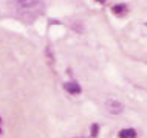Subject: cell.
I'll return each mask as SVG.
<instances>
[{
    "instance_id": "cell-1",
    "label": "cell",
    "mask_w": 147,
    "mask_h": 138,
    "mask_svg": "<svg viewBox=\"0 0 147 138\" xmlns=\"http://www.w3.org/2000/svg\"><path fill=\"white\" fill-rule=\"evenodd\" d=\"M13 6H14L16 14L25 22L34 20L43 9L42 0H16Z\"/></svg>"
},
{
    "instance_id": "cell-2",
    "label": "cell",
    "mask_w": 147,
    "mask_h": 138,
    "mask_svg": "<svg viewBox=\"0 0 147 138\" xmlns=\"http://www.w3.org/2000/svg\"><path fill=\"white\" fill-rule=\"evenodd\" d=\"M105 110L109 113H112V115H119V113L124 110V106H122V102H119L118 99L110 98V99L105 101Z\"/></svg>"
},
{
    "instance_id": "cell-3",
    "label": "cell",
    "mask_w": 147,
    "mask_h": 138,
    "mask_svg": "<svg viewBox=\"0 0 147 138\" xmlns=\"http://www.w3.org/2000/svg\"><path fill=\"white\" fill-rule=\"evenodd\" d=\"M65 90L68 93H71V95H78V93H81V85L78 84V82H67L65 85Z\"/></svg>"
},
{
    "instance_id": "cell-4",
    "label": "cell",
    "mask_w": 147,
    "mask_h": 138,
    "mask_svg": "<svg viewBox=\"0 0 147 138\" xmlns=\"http://www.w3.org/2000/svg\"><path fill=\"white\" fill-rule=\"evenodd\" d=\"M118 135H119V138H135L136 137V132L133 129H122Z\"/></svg>"
},
{
    "instance_id": "cell-5",
    "label": "cell",
    "mask_w": 147,
    "mask_h": 138,
    "mask_svg": "<svg viewBox=\"0 0 147 138\" xmlns=\"http://www.w3.org/2000/svg\"><path fill=\"white\" fill-rule=\"evenodd\" d=\"M127 11V6L125 5H115L113 6V13L118 14V16H122Z\"/></svg>"
},
{
    "instance_id": "cell-6",
    "label": "cell",
    "mask_w": 147,
    "mask_h": 138,
    "mask_svg": "<svg viewBox=\"0 0 147 138\" xmlns=\"http://www.w3.org/2000/svg\"><path fill=\"white\" fill-rule=\"evenodd\" d=\"M98 131H99V126L98 124L91 126V137H98Z\"/></svg>"
},
{
    "instance_id": "cell-7",
    "label": "cell",
    "mask_w": 147,
    "mask_h": 138,
    "mask_svg": "<svg viewBox=\"0 0 147 138\" xmlns=\"http://www.w3.org/2000/svg\"><path fill=\"white\" fill-rule=\"evenodd\" d=\"M98 2H101V3H102V2H105V0H98Z\"/></svg>"
},
{
    "instance_id": "cell-8",
    "label": "cell",
    "mask_w": 147,
    "mask_h": 138,
    "mask_svg": "<svg viewBox=\"0 0 147 138\" xmlns=\"http://www.w3.org/2000/svg\"><path fill=\"white\" fill-rule=\"evenodd\" d=\"M0 123H2V120H0Z\"/></svg>"
}]
</instances>
